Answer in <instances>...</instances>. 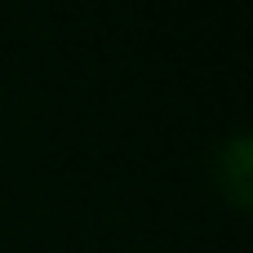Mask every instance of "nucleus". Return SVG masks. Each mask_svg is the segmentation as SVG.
I'll return each instance as SVG.
<instances>
[{
  "label": "nucleus",
  "instance_id": "1",
  "mask_svg": "<svg viewBox=\"0 0 253 253\" xmlns=\"http://www.w3.org/2000/svg\"><path fill=\"white\" fill-rule=\"evenodd\" d=\"M218 182L227 187L236 205H249V138L245 133L227 138V147L218 151Z\"/></svg>",
  "mask_w": 253,
  "mask_h": 253
}]
</instances>
